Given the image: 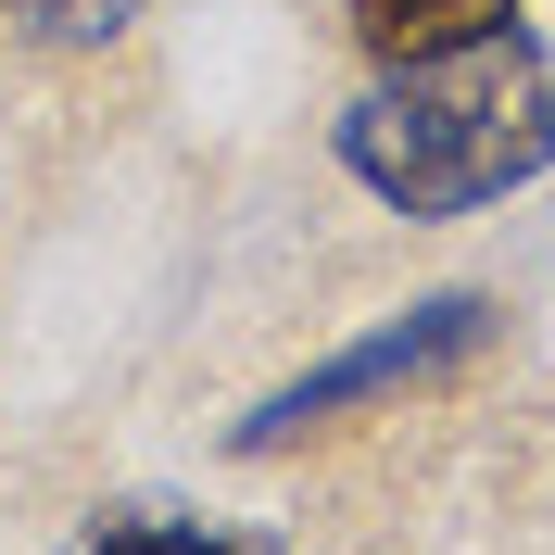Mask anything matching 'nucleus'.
<instances>
[{"instance_id":"obj_1","label":"nucleus","mask_w":555,"mask_h":555,"mask_svg":"<svg viewBox=\"0 0 555 555\" xmlns=\"http://www.w3.org/2000/svg\"><path fill=\"white\" fill-rule=\"evenodd\" d=\"M341 177L404 228H454V215H492L505 190L555 165V51L530 26L454 38V51H416L379 64L328 127Z\"/></svg>"},{"instance_id":"obj_2","label":"nucleus","mask_w":555,"mask_h":555,"mask_svg":"<svg viewBox=\"0 0 555 555\" xmlns=\"http://www.w3.org/2000/svg\"><path fill=\"white\" fill-rule=\"evenodd\" d=\"M492 328H505V304H492V291H429V304H404L391 328H366V341H341L328 366H304L291 391H266V404L228 429V454H291L304 429H328V416L391 404V391H416V379H442V366H467Z\"/></svg>"},{"instance_id":"obj_3","label":"nucleus","mask_w":555,"mask_h":555,"mask_svg":"<svg viewBox=\"0 0 555 555\" xmlns=\"http://www.w3.org/2000/svg\"><path fill=\"white\" fill-rule=\"evenodd\" d=\"M530 0H341V38L366 64H416V51H454V38L518 26Z\"/></svg>"},{"instance_id":"obj_4","label":"nucleus","mask_w":555,"mask_h":555,"mask_svg":"<svg viewBox=\"0 0 555 555\" xmlns=\"http://www.w3.org/2000/svg\"><path fill=\"white\" fill-rule=\"evenodd\" d=\"M152 0H0V26L26 38V51H114Z\"/></svg>"},{"instance_id":"obj_5","label":"nucleus","mask_w":555,"mask_h":555,"mask_svg":"<svg viewBox=\"0 0 555 555\" xmlns=\"http://www.w3.org/2000/svg\"><path fill=\"white\" fill-rule=\"evenodd\" d=\"M76 555H278V543H241V530H203V518H152V505H127V518H102Z\"/></svg>"}]
</instances>
